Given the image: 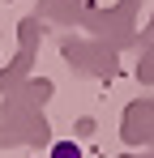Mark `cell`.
Wrapping results in <instances>:
<instances>
[{
  "label": "cell",
  "instance_id": "cell-1",
  "mask_svg": "<svg viewBox=\"0 0 154 158\" xmlns=\"http://www.w3.org/2000/svg\"><path fill=\"white\" fill-rule=\"evenodd\" d=\"M51 158H81V150H77L73 141H56L51 145Z\"/></svg>",
  "mask_w": 154,
  "mask_h": 158
}]
</instances>
